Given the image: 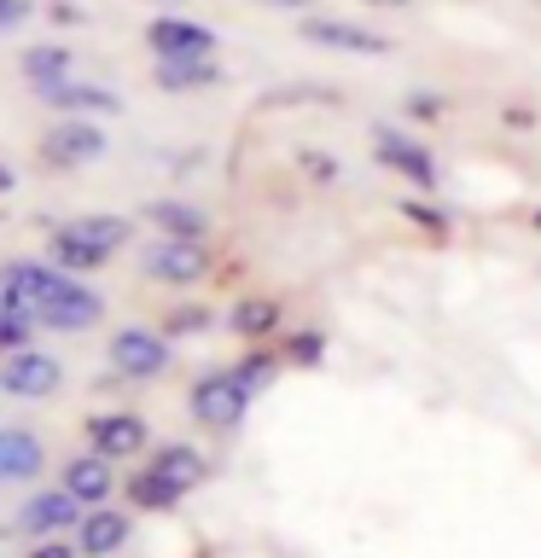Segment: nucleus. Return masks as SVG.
<instances>
[{"label": "nucleus", "mask_w": 541, "mask_h": 558, "mask_svg": "<svg viewBox=\"0 0 541 558\" xmlns=\"http://www.w3.org/2000/svg\"><path fill=\"white\" fill-rule=\"evenodd\" d=\"M530 122H536V111H530V105H524V111H518V105L506 111V129H530Z\"/></svg>", "instance_id": "obj_33"}, {"label": "nucleus", "mask_w": 541, "mask_h": 558, "mask_svg": "<svg viewBox=\"0 0 541 558\" xmlns=\"http://www.w3.org/2000/svg\"><path fill=\"white\" fill-rule=\"evenodd\" d=\"M146 47L152 59H216V29L181 12H157L146 24Z\"/></svg>", "instance_id": "obj_6"}, {"label": "nucleus", "mask_w": 541, "mask_h": 558, "mask_svg": "<svg viewBox=\"0 0 541 558\" xmlns=\"http://www.w3.org/2000/svg\"><path fill=\"white\" fill-rule=\"evenodd\" d=\"M59 384H64V366L52 361V355H41L35 343L0 361V390L17 396V401H47L52 390H59Z\"/></svg>", "instance_id": "obj_7"}, {"label": "nucleus", "mask_w": 541, "mask_h": 558, "mask_svg": "<svg viewBox=\"0 0 541 558\" xmlns=\"http://www.w3.org/2000/svg\"><path fill=\"white\" fill-rule=\"evenodd\" d=\"M401 111H408L413 122H443V117H448V99L431 94V87H413V94L401 99Z\"/></svg>", "instance_id": "obj_27"}, {"label": "nucleus", "mask_w": 541, "mask_h": 558, "mask_svg": "<svg viewBox=\"0 0 541 558\" xmlns=\"http://www.w3.org/2000/svg\"><path fill=\"white\" fill-rule=\"evenodd\" d=\"M29 558H76V547H70V541H35V547H29Z\"/></svg>", "instance_id": "obj_32"}, {"label": "nucleus", "mask_w": 541, "mask_h": 558, "mask_svg": "<svg viewBox=\"0 0 541 558\" xmlns=\"http://www.w3.org/2000/svg\"><path fill=\"white\" fill-rule=\"evenodd\" d=\"M279 361L286 366H321L326 361V331L321 326H297L279 338Z\"/></svg>", "instance_id": "obj_25"}, {"label": "nucleus", "mask_w": 541, "mask_h": 558, "mask_svg": "<svg viewBox=\"0 0 541 558\" xmlns=\"http://www.w3.org/2000/svg\"><path fill=\"white\" fill-rule=\"evenodd\" d=\"M227 331L244 343H268V338H286V303L268 291H244L233 308H227Z\"/></svg>", "instance_id": "obj_11"}, {"label": "nucleus", "mask_w": 541, "mask_h": 558, "mask_svg": "<svg viewBox=\"0 0 541 558\" xmlns=\"http://www.w3.org/2000/svg\"><path fill=\"white\" fill-rule=\"evenodd\" d=\"M105 151H111V140H105V129L94 117H64L41 134V163L47 169H82V163H99Z\"/></svg>", "instance_id": "obj_4"}, {"label": "nucleus", "mask_w": 541, "mask_h": 558, "mask_svg": "<svg viewBox=\"0 0 541 558\" xmlns=\"http://www.w3.org/2000/svg\"><path fill=\"white\" fill-rule=\"evenodd\" d=\"M140 268H146V279H157V286H199V279L216 268V256H209L204 239H152L146 251H140Z\"/></svg>", "instance_id": "obj_2"}, {"label": "nucleus", "mask_w": 541, "mask_h": 558, "mask_svg": "<svg viewBox=\"0 0 541 558\" xmlns=\"http://www.w3.org/2000/svg\"><path fill=\"white\" fill-rule=\"evenodd\" d=\"M262 7H279V12H309L314 0H262Z\"/></svg>", "instance_id": "obj_34"}, {"label": "nucleus", "mask_w": 541, "mask_h": 558, "mask_svg": "<svg viewBox=\"0 0 541 558\" xmlns=\"http://www.w3.org/2000/svg\"><path fill=\"white\" fill-rule=\"evenodd\" d=\"M297 163H303V174H309V181H321V186L344 174V163L332 151H321V146H303V151H297Z\"/></svg>", "instance_id": "obj_29"}, {"label": "nucleus", "mask_w": 541, "mask_h": 558, "mask_svg": "<svg viewBox=\"0 0 541 558\" xmlns=\"http://www.w3.org/2000/svg\"><path fill=\"white\" fill-rule=\"evenodd\" d=\"M134 523L129 512H111V506H87L82 523H76V553L82 558H111L117 547H129Z\"/></svg>", "instance_id": "obj_14"}, {"label": "nucleus", "mask_w": 541, "mask_h": 558, "mask_svg": "<svg viewBox=\"0 0 541 558\" xmlns=\"http://www.w3.org/2000/svg\"><path fill=\"white\" fill-rule=\"evenodd\" d=\"M41 442H35V430L24 425H12V430H0V477H12V483H29V477H41Z\"/></svg>", "instance_id": "obj_20"}, {"label": "nucleus", "mask_w": 541, "mask_h": 558, "mask_svg": "<svg viewBox=\"0 0 541 558\" xmlns=\"http://www.w3.org/2000/svg\"><path fill=\"white\" fill-rule=\"evenodd\" d=\"M29 17H35V0H0V35L24 29Z\"/></svg>", "instance_id": "obj_30"}, {"label": "nucleus", "mask_w": 541, "mask_h": 558, "mask_svg": "<svg viewBox=\"0 0 541 558\" xmlns=\"http://www.w3.org/2000/svg\"><path fill=\"white\" fill-rule=\"evenodd\" d=\"M82 430H87V448L105 453V460H134L152 442V425L140 413H94Z\"/></svg>", "instance_id": "obj_9"}, {"label": "nucleus", "mask_w": 541, "mask_h": 558, "mask_svg": "<svg viewBox=\"0 0 541 558\" xmlns=\"http://www.w3.org/2000/svg\"><path fill=\"white\" fill-rule=\"evenodd\" d=\"M29 338H35V320H29V314H0V355L29 349Z\"/></svg>", "instance_id": "obj_28"}, {"label": "nucleus", "mask_w": 541, "mask_h": 558, "mask_svg": "<svg viewBox=\"0 0 541 558\" xmlns=\"http://www.w3.org/2000/svg\"><path fill=\"white\" fill-rule=\"evenodd\" d=\"M82 512H87V506L70 495V488H41V495H29V500H24L17 523H24L29 535H41V541H47V535H59V530H76Z\"/></svg>", "instance_id": "obj_13"}, {"label": "nucleus", "mask_w": 541, "mask_h": 558, "mask_svg": "<svg viewBox=\"0 0 541 558\" xmlns=\"http://www.w3.org/2000/svg\"><path fill=\"white\" fill-rule=\"evenodd\" d=\"M152 82L164 94H199V87H221L227 70H221V59H157Z\"/></svg>", "instance_id": "obj_16"}, {"label": "nucleus", "mask_w": 541, "mask_h": 558, "mask_svg": "<svg viewBox=\"0 0 541 558\" xmlns=\"http://www.w3.org/2000/svg\"><path fill=\"white\" fill-rule=\"evenodd\" d=\"M209 326H216V314H209L204 303H181V308H169L164 338H187V331H209Z\"/></svg>", "instance_id": "obj_26"}, {"label": "nucleus", "mask_w": 541, "mask_h": 558, "mask_svg": "<svg viewBox=\"0 0 541 558\" xmlns=\"http://www.w3.org/2000/svg\"><path fill=\"white\" fill-rule=\"evenodd\" d=\"M187 408H192V418H199L204 430H239L244 413H251V390H244L239 373L227 366V373H204L199 384H192Z\"/></svg>", "instance_id": "obj_1"}, {"label": "nucleus", "mask_w": 541, "mask_h": 558, "mask_svg": "<svg viewBox=\"0 0 541 558\" xmlns=\"http://www.w3.org/2000/svg\"><path fill=\"white\" fill-rule=\"evenodd\" d=\"M279 366H286V361H279V349H268V343H251V349L239 355L233 373H239V384H244L251 396H262V390H268V384L279 378Z\"/></svg>", "instance_id": "obj_23"}, {"label": "nucleus", "mask_w": 541, "mask_h": 558, "mask_svg": "<svg viewBox=\"0 0 541 558\" xmlns=\"http://www.w3.org/2000/svg\"><path fill=\"white\" fill-rule=\"evenodd\" d=\"M366 7H390V12H401V7H408V0H366Z\"/></svg>", "instance_id": "obj_36"}, {"label": "nucleus", "mask_w": 541, "mask_h": 558, "mask_svg": "<svg viewBox=\"0 0 541 558\" xmlns=\"http://www.w3.org/2000/svg\"><path fill=\"white\" fill-rule=\"evenodd\" d=\"M146 221L164 239H204L209 233V216H204V209H192V204H181V198H152L146 204Z\"/></svg>", "instance_id": "obj_21"}, {"label": "nucleus", "mask_w": 541, "mask_h": 558, "mask_svg": "<svg viewBox=\"0 0 541 558\" xmlns=\"http://www.w3.org/2000/svg\"><path fill=\"white\" fill-rule=\"evenodd\" d=\"M47 17H52V24H64V29H76V24H87V12L76 7V0H52V7H47Z\"/></svg>", "instance_id": "obj_31"}, {"label": "nucleus", "mask_w": 541, "mask_h": 558, "mask_svg": "<svg viewBox=\"0 0 541 558\" xmlns=\"http://www.w3.org/2000/svg\"><path fill=\"white\" fill-rule=\"evenodd\" d=\"M59 239L87 244V251H99V256H117L122 244L134 239V221L129 216H76V221L59 227Z\"/></svg>", "instance_id": "obj_17"}, {"label": "nucleus", "mask_w": 541, "mask_h": 558, "mask_svg": "<svg viewBox=\"0 0 541 558\" xmlns=\"http://www.w3.org/2000/svg\"><path fill=\"white\" fill-rule=\"evenodd\" d=\"M122 495H129V506H134V512H175V506L187 500L181 488H175V483H164L152 465H146V471H134V477H122Z\"/></svg>", "instance_id": "obj_22"}, {"label": "nucleus", "mask_w": 541, "mask_h": 558, "mask_svg": "<svg viewBox=\"0 0 541 558\" xmlns=\"http://www.w3.org/2000/svg\"><path fill=\"white\" fill-rule=\"evenodd\" d=\"M105 355H111V373L117 378L146 384V378H157L169 366V338H164V331H152V326H122Z\"/></svg>", "instance_id": "obj_5"}, {"label": "nucleus", "mask_w": 541, "mask_h": 558, "mask_svg": "<svg viewBox=\"0 0 541 558\" xmlns=\"http://www.w3.org/2000/svg\"><path fill=\"white\" fill-rule=\"evenodd\" d=\"M59 488H70L82 506H105L117 495V471H111V460L105 453H76V460H64V471H59Z\"/></svg>", "instance_id": "obj_15"}, {"label": "nucleus", "mask_w": 541, "mask_h": 558, "mask_svg": "<svg viewBox=\"0 0 541 558\" xmlns=\"http://www.w3.org/2000/svg\"><path fill=\"white\" fill-rule=\"evenodd\" d=\"M152 7H181V0H152Z\"/></svg>", "instance_id": "obj_38"}, {"label": "nucleus", "mask_w": 541, "mask_h": 558, "mask_svg": "<svg viewBox=\"0 0 541 558\" xmlns=\"http://www.w3.org/2000/svg\"><path fill=\"white\" fill-rule=\"evenodd\" d=\"M152 471L164 483H175L181 495H192L204 477H209V465H204V453L192 448V442H164V448H152Z\"/></svg>", "instance_id": "obj_19"}, {"label": "nucleus", "mask_w": 541, "mask_h": 558, "mask_svg": "<svg viewBox=\"0 0 541 558\" xmlns=\"http://www.w3.org/2000/svg\"><path fill=\"white\" fill-rule=\"evenodd\" d=\"M396 216L401 221H413L425 239H436V244H448L454 239V221H448V209L443 204H425V198H396Z\"/></svg>", "instance_id": "obj_24"}, {"label": "nucleus", "mask_w": 541, "mask_h": 558, "mask_svg": "<svg viewBox=\"0 0 541 558\" xmlns=\"http://www.w3.org/2000/svg\"><path fill=\"white\" fill-rule=\"evenodd\" d=\"M99 320H105V303H99V291L82 286V279H70L59 296H47V303L35 308V326H47V331H87Z\"/></svg>", "instance_id": "obj_10"}, {"label": "nucleus", "mask_w": 541, "mask_h": 558, "mask_svg": "<svg viewBox=\"0 0 541 558\" xmlns=\"http://www.w3.org/2000/svg\"><path fill=\"white\" fill-rule=\"evenodd\" d=\"M530 227H536V233H541V204H536V209H530Z\"/></svg>", "instance_id": "obj_37"}, {"label": "nucleus", "mask_w": 541, "mask_h": 558, "mask_svg": "<svg viewBox=\"0 0 541 558\" xmlns=\"http://www.w3.org/2000/svg\"><path fill=\"white\" fill-rule=\"evenodd\" d=\"M17 70H24V82L35 87V94H47V87H59V82L76 76V52L59 47V41H35V47H24Z\"/></svg>", "instance_id": "obj_18"}, {"label": "nucleus", "mask_w": 541, "mask_h": 558, "mask_svg": "<svg viewBox=\"0 0 541 558\" xmlns=\"http://www.w3.org/2000/svg\"><path fill=\"white\" fill-rule=\"evenodd\" d=\"M41 99H47V105H52V111H59V117H122V111H129L117 87H99V82H76V76H70V82H59V87H47Z\"/></svg>", "instance_id": "obj_12"}, {"label": "nucleus", "mask_w": 541, "mask_h": 558, "mask_svg": "<svg viewBox=\"0 0 541 558\" xmlns=\"http://www.w3.org/2000/svg\"><path fill=\"white\" fill-rule=\"evenodd\" d=\"M12 186H17V174H12L7 163H0V192H12Z\"/></svg>", "instance_id": "obj_35"}, {"label": "nucleus", "mask_w": 541, "mask_h": 558, "mask_svg": "<svg viewBox=\"0 0 541 558\" xmlns=\"http://www.w3.org/2000/svg\"><path fill=\"white\" fill-rule=\"evenodd\" d=\"M297 35L314 41V47H332V52H356V59H384V52H390V35L366 29V24H349V17H303Z\"/></svg>", "instance_id": "obj_8"}, {"label": "nucleus", "mask_w": 541, "mask_h": 558, "mask_svg": "<svg viewBox=\"0 0 541 558\" xmlns=\"http://www.w3.org/2000/svg\"><path fill=\"white\" fill-rule=\"evenodd\" d=\"M373 157H378V169L401 174L413 192H436V181H443V169H436L431 146H419L413 134L390 129V122H373Z\"/></svg>", "instance_id": "obj_3"}]
</instances>
